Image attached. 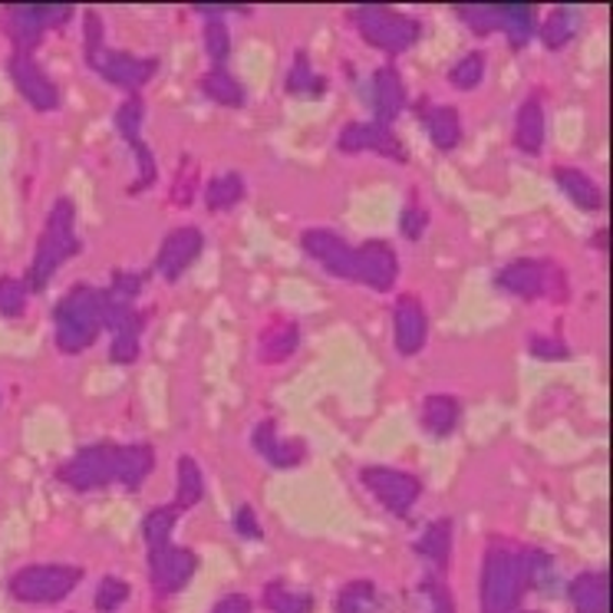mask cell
<instances>
[{
    "instance_id": "obj_40",
    "label": "cell",
    "mask_w": 613,
    "mask_h": 613,
    "mask_svg": "<svg viewBox=\"0 0 613 613\" xmlns=\"http://www.w3.org/2000/svg\"><path fill=\"white\" fill-rule=\"evenodd\" d=\"M456 14L478 37H488V34L501 30V11H498V4H459Z\"/></svg>"
},
{
    "instance_id": "obj_21",
    "label": "cell",
    "mask_w": 613,
    "mask_h": 613,
    "mask_svg": "<svg viewBox=\"0 0 613 613\" xmlns=\"http://www.w3.org/2000/svg\"><path fill=\"white\" fill-rule=\"evenodd\" d=\"M301 346V327L291 317H274L257 336V357L265 363H284L297 354Z\"/></svg>"
},
{
    "instance_id": "obj_34",
    "label": "cell",
    "mask_w": 613,
    "mask_h": 613,
    "mask_svg": "<svg viewBox=\"0 0 613 613\" xmlns=\"http://www.w3.org/2000/svg\"><path fill=\"white\" fill-rule=\"evenodd\" d=\"M577 30H580V14L574 8H558L541 24V40H545V47L551 53H558V50H564L577 37Z\"/></svg>"
},
{
    "instance_id": "obj_32",
    "label": "cell",
    "mask_w": 613,
    "mask_h": 613,
    "mask_svg": "<svg viewBox=\"0 0 613 613\" xmlns=\"http://www.w3.org/2000/svg\"><path fill=\"white\" fill-rule=\"evenodd\" d=\"M244 192H247V186H244L241 171H218L205 186V205H208V212H228L244 199Z\"/></svg>"
},
{
    "instance_id": "obj_35",
    "label": "cell",
    "mask_w": 613,
    "mask_h": 613,
    "mask_svg": "<svg viewBox=\"0 0 613 613\" xmlns=\"http://www.w3.org/2000/svg\"><path fill=\"white\" fill-rule=\"evenodd\" d=\"M518 571H521V587L524 590L548 587L554 580V561H551L548 551H538V548L518 551Z\"/></svg>"
},
{
    "instance_id": "obj_51",
    "label": "cell",
    "mask_w": 613,
    "mask_h": 613,
    "mask_svg": "<svg viewBox=\"0 0 613 613\" xmlns=\"http://www.w3.org/2000/svg\"><path fill=\"white\" fill-rule=\"evenodd\" d=\"M234 532H238L241 538H247V541H257V538H260V524H257V514H254L251 505H241V508L234 511Z\"/></svg>"
},
{
    "instance_id": "obj_11",
    "label": "cell",
    "mask_w": 613,
    "mask_h": 613,
    "mask_svg": "<svg viewBox=\"0 0 613 613\" xmlns=\"http://www.w3.org/2000/svg\"><path fill=\"white\" fill-rule=\"evenodd\" d=\"M195 571H199V558L189 548H179L171 541L149 548V584L162 597L186 590L189 580L195 577Z\"/></svg>"
},
{
    "instance_id": "obj_14",
    "label": "cell",
    "mask_w": 613,
    "mask_h": 613,
    "mask_svg": "<svg viewBox=\"0 0 613 613\" xmlns=\"http://www.w3.org/2000/svg\"><path fill=\"white\" fill-rule=\"evenodd\" d=\"M8 73L17 86V93L37 110V113H53L60 110V86L47 76V69L34 60V53L14 50L8 60Z\"/></svg>"
},
{
    "instance_id": "obj_2",
    "label": "cell",
    "mask_w": 613,
    "mask_h": 613,
    "mask_svg": "<svg viewBox=\"0 0 613 613\" xmlns=\"http://www.w3.org/2000/svg\"><path fill=\"white\" fill-rule=\"evenodd\" d=\"M103 317H100V291L93 284H76L69 288L56 307H53V340L60 354L76 357L82 349H90L100 340Z\"/></svg>"
},
{
    "instance_id": "obj_33",
    "label": "cell",
    "mask_w": 613,
    "mask_h": 613,
    "mask_svg": "<svg viewBox=\"0 0 613 613\" xmlns=\"http://www.w3.org/2000/svg\"><path fill=\"white\" fill-rule=\"evenodd\" d=\"M284 90L291 97H320L327 90V79L320 73H314V66H310L304 50L294 53V63H291V69L284 76Z\"/></svg>"
},
{
    "instance_id": "obj_38",
    "label": "cell",
    "mask_w": 613,
    "mask_h": 613,
    "mask_svg": "<svg viewBox=\"0 0 613 613\" xmlns=\"http://www.w3.org/2000/svg\"><path fill=\"white\" fill-rule=\"evenodd\" d=\"M145 288V274L139 271H116L110 288L100 291V301L103 304H116V307H136V297L142 294Z\"/></svg>"
},
{
    "instance_id": "obj_50",
    "label": "cell",
    "mask_w": 613,
    "mask_h": 613,
    "mask_svg": "<svg viewBox=\"0 0 613 613\" xmlns=\"http://www.w3.org/2000/svg\"><path fill=\"white\" fill-rule=\"evenodd\" d=\"M422 590L429 593L432 600V613H456V600H452V590L439 580V577H429L422 584Z\"/></svg>"
},
{
    "instance_id": "obj_49",
    "label": "cell",
    "mask_w": 613,
    "mask_h": 613,
    "mask_svg": "<svg viewBox=\"0 0 613 613\" xmlns=\"http://www.w3.org/2000/svg\"><path fill=\"white\" fill-rule=\"evenodd\" d=\"M528 354L535 360H548V363H558V360H571V346L561 340V336H545V333H535L528 340Z\"/></svg>"
},
{
    "instance_id": "obj_26",
    "label": "cell",
    "mask_w": 613,
    "mask_h": 613,
    "mask_svg": "<svg viewBox=\"0 0 613 613\" xmlns=\"http://www.w3.org/2000/svg\"><path fill=\"white\" fill-rule=\"evenodd\" d=\"M416 551L435 574H443L449 567V558H452V518H435L419 535Z\"/></svg>"
},
{
    "instance_id": "obj_31",
    "label": "cell",
    "mask_w": 613,
    "mask_h": 613,
    "mask_svg": "<svg viewBox=\"0 0 613 613\" xmlns=\"http://www.w3.org/2000/svg\"><path fill=\"white\" fill-rule=\"evenodd\" d=\"M501 11V34L508 37V47L511 50H521L535 37V8L532 4H498Z\"/></svg>"
},
{
    "instance_id": "obj_30",
    "label": "cell",
    "mask_w": 613,
    "mask_h": 613,
    "mask_svg": "<svg viewBox=\"0 0 613 613\" xmlns=\"http://www.w3.org/2000/svg\"><path fill=\"white\" fill-rule=\"evenodd\" d=\"M199 90L212 100V103H218V106H231V110H241L244 103H247V93H244V86L234 79V73H228L225 66H215V69H208L202 79H199Z\"/></svg>"
},
{
    "instance_id": "obj_10",
    "label": "cell",
    "mask_w": 613,
    "mask_h": 613,
    "mask_svg": "<svg viewBox=\"0 0 613 613\" xmlns=\"http://www.w3.org/2000/svg\"><path fill=\"white\" fill-rule=\"evenodd\" d=\"M360 482L373 491V498L393 511V514H409L412 505L422 495V482L412 472L403 469H389V465H367L360 472Z\"/></svg>"
},
{
    "instance_id": "obj_4",
    "label": "cell",
    "mask_w": 613,
    "mask_h": 613,
    "mask_svg": "<svg viewBox=\"0 0 613 613\" xmlns=\"http://www.w3.org/2000/svg\"><path fill=\"white\" fill-rule=\"evenodd\" d=\"M521 593L518 551L491 541L482 561V613H518Z\"/></svg>"
},
{
    "instance_id": "obj_16",
    "label": "cell",
    "mask_w": 613,
    "mask_h": 613,
    "mask_svg": "<svg viewBox=\"0 0 613 613\" xmlns=\"http://www.w3.org/2000/svg\"><path fill=\"white\" fill-rule=\"evenodd\" d=\"M336 149L346 155H357V152H376L383 158H396V162H409L406 145L396 139L393 126H383L376 119L370 123H346L336 136Z\"/></svg>"
},
{
    "instance_id": "obj_13",
    "label": "cell",
    "mask_w": 613,
    "mask_h": 613,
    "mask_svg": "<svg viewBox=\"0 0 613 613\" xmlns=\"http://www.w3.org/2000/svg\"><path fill=\"white\" fill-rule=\"evenodd\" d=\"M205 251V234L199 225H179L165 234V241L155 251L152 271H158L165 281H179Z\"/></svg>"
},
{
    "instance_id": "obj_48",
    "label": "cell",
    "mask_w": 613,
    "mask_h": 613,
    "mask_svg": "<svg viewBox=\"0 0 613 613\" xmlns=\"http://www.w3.org/2000/svg\"><path fill=\"white\" fill-rule=\"evenodd\" d=\"M129 600V584L123 577H103L100 587H97V610L100 613H116L123 603Z\"/></svg>"
},
{
    "instance_id": "obj_46",
    "label": "cell",
    "mask_w": 613,
    "mask_h": 613,
    "mask_svg": "<svg viewBox=\"0 0 613 613\" xmlns=\"http://www.w3.org/2000/svg\"><path fill=\"white\" fill-rule=\"evenodd\" d=\"M129 149L136 152V186H132L129 192L139 195V192H145V189L155 186V179H158V165H155V155H152V149H149L145 142H136V145H129Z\"/></svg>"
},
{
    "instance_id": "obj_24",
    "label": "cell",
    "mask_w": 613,
    "mask_h": 613,
    "mask_svg": "<svg viewBox=\"0 0 613 613\" xmlns=\"http://www.w3.org/2000/svg\"><path fill=\"white\" fill-rule=\"evenodd\" d=\"M416 113L422 116L425 123V132H429V142L439 149V152H452L459 149L462 142V119H459V110L452 106H416Z\"/></svg>"
},
{
    "instance_id": "obj_18",
    "label": "cell",
    "mask_w": 613,
    "mask_h": 613,
    "mask_svg": "<svg viewBox=\"0 0 613 613\" xmlns=\"http://www.w3.org/2000/svg\"><path fill=\"white\" fill-rule=\"evenodd\" d=\"M251 446L254 452L271 462L274 469H297L307 462V443L304 439H284L278 435V422L274 419H260L251 432Z\"/></svg>"
},
{
    "instance_id": "obj_6",
    "label": "cell",
    "mask_w": 613,
    "mask_h": 613,
    "mask_svg": "<svg viewBox=\"0 0 613 613\" xmlns=\"http://www.w3.org/2000/svg\"><path fill=\"white\" fill-rule=\"evenodd\" d=\"M79 580H82V571L69 564H30L11 577V593L21 603L43 606V603H60L63 597H69Z\"/></svg>"
},
{
    "instance_id": "obj_37",
    "label": "cell",
    "mask_w": 613,
    "mask_h": 613,
    "mask_svg": "<svg viewBox=\"0 0 613 613\" xmlns=\"http://www.w3.org/2000/svg\"><path fill=\"white\" fill-rule=\"evenodd\" d=\"M373 606H376V587L367 577L349 580L346 587H340L336 603H333L336 613H370Z\"/></svg>"
},
{
    "instance_id": "obj_41",
    "label": "cell",
    "mask_w": 613,
    "mask_h": 613,
    "mask_svg": "<svg viewBox=\"0 0 613 613\" xmlns=\"http://www.w3.org/2000/svg\"><path fill=\"white\" fill-rule=\"evenodd\" d=\"M142 123H145V106H142V100H139V97H126V103H119V110H116V116H113V126H116L119 139L129 142V145L142 142Z\"/></svg>"
},
{
    "instance_id": "obj_12",
    "label": "cell",
    "mask_w": 613,
    "mask_h": 613,
    "mask_svg": "<svg viewBox=\"0 0 613 613\" xmlns=\"http://www.w3.org/2000/svg\"><path fill=\"white\" fill-rule=\"evenodd\" d=\"M354 281L370 291H393L399 281V257L396 247L383 238H370L360 247H354Z\"/></svg>"
},
{
    "instance_id": "obj_52",
    "label": "cell",
    "mask_w": 613,
    "mask_h": 613,
    "mask_svg": "<svg viewBox=\"0 0 613 613\" xmlns=\"http://www.w3.org/2000/svg\"><path fill=\"white\" fill-rule=\"evenodd\" d=\"M212 613H254V606H251V600L244 593H228V597H221L215 603Z\"/></svg>"
},
{
    "instance_id": "obj_5",
    "label": "cell",
    "mask_w": 613,
    "mask_h": 613,
    "mask_svg": "<svg viewBox=\"0 0 613 613\" xmlns=\"http://www.w3.org/2000/svg\"><path fill=\"white\" fill-rule=\"evenodd\" d=\"M354 24H357V34L370 47H376L383 53H393V56L412 50L416 40H419V34H422V24L416 17H409L403 11H389L383 4H363V8H357L354 11Z\"/></svg>"
},
{
    "instance_id": "obj_54",
    "label": "cell",
    "mask_w": 613,
    "mask_h": 613,
    "mask_svg": "<svg viewBox=\"0 0 613 613\" xmlns=\"http://www.w3.org/2000/svg\"><path fill=\"white\" fill-rule=\"evenodd\" d=\"M528 613H535V610H528Z\"/></svg>"
},
{
    "instance_id": "obj_53",
    "label": "cell",
    "mask_w": 613,
    "mask_h": 613,
    "mask_svg": "<svg viewBox=\"0 0 613 613\" xmlns=\"http://www.w3.org/2000/svg\"><path fill=\"white\" fill-rule=\"evenodd\" d=\"M597 247H603V251H606V231H597Z\"/></svg>"
},
{
    "instance_id": "obj_27",
    "label": "cell",
    "mask_w": 613,
    "mask_h": 613,
    "mask_svg": "<svg viewBox=\"0 0 613 613\" xmlns=\"http://www.w3.org/2000/svg\"><path fill=\"white\" fill-rule=\"evenodd\" d=\"M554 182L561 186V192H564L580 212H600L603 192H600V186L590 179L584 168H577V165H558V168H554Z\"/></svg>"
},
{
    "instance_id": "obj_47",
    "label": "cell",
    "mask_w": 613,
    "mask_h": 613,
    "mask_svg": "<svg viewBox=\"0 0 613 613\" xmlns=\"http://www.w3.org/2000/svg\"><path fill=\"white\" fill-rule=\"evenodd\" d=\"M429 231V208L419 199H409L403 215H399V234L406 241H419Z\"/></svg>"
},
{
    "instance_id": "obj_28",
    "label": "cell",
    "mask_w": 613,
    "mask_h": 613,
    "mask_svg": "<svg viewBox=\"0 0 613 613\" xmlns=\"http://www.w3.org/2000/svg\"><path fill=\"white\" fill-rule=\"evenodd\" d=\"M574 613H606L610 606V577L606 571H584L571 580Z\"/></svg>"
},
{
    "instance_id": "obj_19",
    "label": "cell",
    "mask_w": 613,
    "mask_h": 613,
    "mask_svg": "<svg viewBox=\"0 0 613 613\" xmlns=\"http://www.w3.org/2000/svg\"><path fill=\"white\" fill-rule=\"evenodd\" d=\"M0 27H4L14 50H21V53H30L34 47H40L43 34L50 30L43 4H11V8H4L0 11Z\"/></svg>"
},
{
    "instance_id": "obj_23",
    "label": "cell",
    "mask_w": 613,
    "mask_h": 613,
    "mask_svg": "<svg viewBox=\"0 0 613 613\" xmlns=\"http://www.w3.org/2000/svg\"><path fill=\"white\" fill-rule=\"evenodd\" d=\"M459 419H462V403L449 393H429L422 399V409H419V422L429 435L435 439H446L459 429Z\"/></svg>"
},
{
    "instance_id": "obj_22",
    "label": "cell",
    "mask_w": 613,
    "mask_h": 613,
    "mask_svg": "<svg viewBox=\"0 0 613 613\" xmlns=\"http://www.w3.org/2000/svg\"><path fill=\"white\" fill-rule=\"evenodd\" d=\"M545 129H548L545 106H541V97L535 93V97L524 100L518 106V113H514V145L524 155H541V149H545Z\"/></svg>"
},
{
    "instance_id": "obj_9",
    "label": "cell",
    "mask_w": 613,
    "mask_h": 613,
    "mask_svg": "<svg viewBox=\"0 0 613 613\" xmlns=\"http://www.w3.org/2000/svg\"><path fill=\"white\" fill-rule=\"evenodd\" d=\"M103 327L113 333L110 340V360L119 367H129L142 354V333H145V310L139 307H116L100 301Z\"/></svg>"
},
{
    "instance_id": "obj_42",
    "label": "cell",
    "mask_w": 613,
    "mask_h": 613,
    "mask_svg": "<svg viewBox=\"0 0 613 613\" xmlns=\"http://www.w3.org/2000/svg\"><path fill=\"white\" fill-rule=\"evenodd\" d=\"M482 79H485V53H478V50L459 56V60L449 66V82L456 86V90H462V93L475 90Z\"/></svg>"
},
{
    "instance_id": "obj_20",
    "label": "cell",
    "mask_w": 613,
    "mask_h": 613,
    "mask_svg": "<svg viewBox=\"0 0 613 613\" xmlns=\"http://www.w3.org/2000/svg\"><path fill=\"white\" fill-rule=\"evenodd\" d=\"M406 82L399 76L396 66H380L376 76H373V113H376V123L383 126H393L399 119V113L406 110Z\"/></svg>"
},
{
    "instance_id": "obj_36",
    "label": "cell",
    "mask_w": 613,
    "mask_h": 613,
    "mask_svg": "<svg viewBox=\"0 0 613 613\" xmlns=\"http://www.w3.org/2000/svg\"><path fill=\"white\" fill-rule=\"evenodd\" d=\"M175 524H179V508L175 505H158L152 508L145 518H142V538L149 548H158V545H168L171 541V532Z\"/></svg>"
},
{
    "instance_id": "obj_25",
    "label": "cell",
    "mask_w": 613,
    "mask_h": 613,
    "mask_svg": "<svg viewBox=\"0 0 613 613\" xmlns=\"http://www.w3.org/2000/svg\"><path fill=\"white\" fill-rule=\"evenodd\" d=\"M152 469H155V452L149 443H129L116 449V482L126 491H139L152 475Z\"/></svg>"
},
{
    "instance_id": "obj_17",
    "label": "cell",
    "mask_w": 613,
    "mask_h": 613,
    "mask_svg": "<svg viewBox=\"0 0 613 613\" xmlns=\"http://www.w3.org/2000/svg\"><path fill=\"white\" fill-rule=\"evenodd\" d=\"M393 330H396V349L403 357H416L425 349L429 340V314L425 304L416 294H399L393 307Z\"/></svg>"
},
{
    "instance_id": "obj_45",
    "label": "cell",
    "mask_w": 613,
    "mask_h": 613,
    "mask_svg": "<svg viewBox=\"0 0 613 613\" xmlns=\"http://www.w3.org/2000/svg\"><path fill=\"white\" fill-rule=\"evenodd\" d=\"M195 186H199V162L192 158V155H182V162H179V168H175V182H171V202L175 205H189L192 202V195H195Z\"/></svg>"
},
{
    "instance_id": "obj_43",
    "label": "cell",
    "mask_w": 613,
    "mask_h": 613,
    "mask_svg": "<svg viewBox=\"0 0 613 613\" xmlns=\"http://www.w3.org/2000/svg\"><path fill=\"white\" fill-rule=\"evenodd\" d=\"M202 43H205V53L221 66L228 56H231V30L221 17H208L205 27H202Z\"/></svg>"
},
{
    "instance_id": "obj_8",
    "label": "cell",
    "mask_w": 613,
    "mask_h": 613,
    "mask_svg": "<svg viewBox=\"0 0 613 613\" xmlns=\"http://www.w3.org/2000/svg\"><path fill=\"white\" fill-rule=\"evenodd\" d=\"M86 63H90L93 73H100L106 82L119 86L129 97H139L142 86L158 73V60L155 56H136L126 50H110L106 43L97 50H86Z\"/></svg>"
},
{
    "instance_id": "obj_15",
    "label": "cell",
    "mask_w": 613,
    "mask_h": 613,
    "mask_svg": "<svg viewBox=\"0 0 613 613\" xmlns=\"http://www.w3.org/2000/svg\"><path fill=\"white\" fill-rule=\"evenodd\" d=\"M301 247L327 274L354 281V244L343 234H336L333 228H307L301 234Z\"/></svg>"
},
{
    "instance_id": "obj_7",
    "label": "cell",
    "mask_w": 613,
    "mask_h": 613,
    "mask_svg": "<svg viewBox=\"0 0 613 613\" xmlns=\"http://www.w3.org/2000/svg\"><path fill=\"white\" fill-rule=\"evenodd\" d=\"M116 443H93L60 462L56 478L73 491H100L116 482Z\"/></svg>"
},
{
    "instance_id": "obj_39",
    "label": "cell",
    "mask_w": 613,
    "mask_h": 613,
    "mask_svg": "<svg viewBox=\"0 0 613 613\" xmlns=\"http://www.w3.org/2000/svg\"><path fill=\"white\" fill-rule=\"evenodd\" d=\"M265 603L274 613H314V597L291 590L284 580H274V584L265 587Z\"/></svg>"
},
{
    "instance_id": "obj_29",
    "label": "cell",
    "mask_w": 613,
    "mask_h": 613,
    "mask_svg": "<svg viewBox=\"0 0 613 613\" xmlns=\"http://www.w3.org/2000/svg\"><path fill=\"white\" fill-rule=\"evenodd\" d=\"M205 498V472L192 456L175 459V508L189 511Z\"/></svg>"
},
{
    "instance_id": "obj_3",
    "label": "cell",
    "mask_w": 613,
    "mask_h": 613,
    "mask_svg": "<svg viewBox=\"0 0 613 613\" xmlns=\"http://www.w3.org/2000/svg\"><path fill=\"white\" fill-rule=\"evenodd\" d=\"M495 288L511 294V297H521V301H538V297H548V301H567L571 297V288H567V274L558 260L551 257H518V260H508V265L495 274Z\"/></svg>"
},
{
    "instance_id": "obj_44",
    "label": "cell",
    "mask_w": 613,
    "mask_h": 613,
    "mask_svg": "<svg viewBox=\"0 0 613 613\" xmlns=\"http://www.w3.org/2000/svg\"><path fill=\"white\" fill-rule=\"evenodd\" d=\"M30 301V288L21 278H0V317H24Z\"/></svg>"
},
{
    "instance_id": "obj_1",
    "label": "cell",
    "mask_w": 613,
    "mask_h": 613,
    "mask_svg": "<svg viewBox=\"0 0 613 613\" xmlns=\"http://www.w3.org/2000/svg\"><path fill=\"white\" fill-rule=\"evenodd\" d=\"M76 251H79L76 205L69 199H56L53 208L47 212L43 231L37 238V251H34V260H30V271H27V288L43 291Z\"/></svg>"
}]
</instances>
